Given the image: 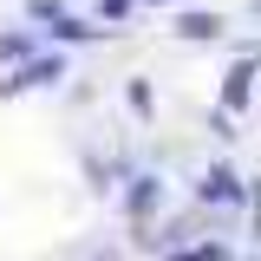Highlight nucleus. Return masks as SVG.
<instances>
[{
  "label": "nucleus",
  "mask_w": 261,
  "mask_h": 261,
  "mask_svg": "<svg viewBox=\"0 0 261 261\" xmlns=\"http://www.w3.org/2000/svg\"><path fill=\"white\" fill-rule=\"evenodd\" d=\"M53 79H65V59L53 53V59H27L13 79H0V92L13 98V92H33V85H53Z\"/></svg>",
  "instance_id": "nucleus-1"
},
{
  "label": "nucleus",
  "mask_w": 261,
  "mask_h": 261,
  "mask_svg": "<svg viewBox=\"0 0 261 261\" xmlns=\"http://www.w3.org/2000/svg\"><path fill=\"white\" fill-rule=\"evenodd\" d=\"M176 33H183V39H216V33H222V20H216V13H183V20H176Z\"/></svg>",
  "instance_id": "nucleus-2"
},
{
  "label": "nucleus",
  "mask_w": 261,
  "mask_h": 261,
  "mask_svg": "<svg viewBox=\"0 0 261 261\" xmlns=\"http://www.w3.org/2000/svg\"><path fill=\"white\" fill-rule=\"evenodd\" d=\"M163 196V183L157 176H137V190H130V216H137V222H144V216H150V202H157Z\"/></svg>",
  "instance_id": "nucleus-3"
},
{
  "label": "nucleus",
  "mask_w": 261,
  "mask_h": 261,
  "mask_svg": "<svg viewBox=\"0 0 261 261\" xmlns=\"http://www.w3.org/2000/svg\"><path fill=\"white\" fill-rule=\"evenodd\" d=\"M202 202H235V176L228 170H209L202 176Z\"/></svg>",
  "instance_id": "nucleus-4"
},
{
  "label": "nucleus",
  "mask_w": 261,
  "mask_h": 261,
  "mask_svg": "<svg viewBox=\"0 0 261 261\" xmlns=\"http://www.w3.org/2000/svg\"><path fill=\"white\" fill-rule=\"evenodd\" d=\"M248 79H255V65H235L222 85V105H248Z\"/></svg>",
  "instance_id": "nucleus-5"
},
{
  "label": "nucleus",
  "mask_w": 261,
  "mask_h": 261,
  "mask_svg": "<svg viewBox=\"0 0 261 261\" xmlns=\"http://www.w3.org/2000/svg\"><path fill=\"white\" fill-rule=\"evenodd\" d=\"M53 33H59V39H92V27H85V20H53Z\"/></svg>",
  "instance_id": "nucleus-6"
},
{
  "label": "nucleus",
  "mask_w": 261,
  "mask_h": 261,
  "mask_svg": "<svg viewBox=\"0 0 261 261\" xmlns=\"http://www.w3.org/2000/svg\"><path fill=\"white\" fill-rule=\"evenodd\" d=\"M170 261H228L222 248H190V255H170Z\"/></svg>",
  "instance_id": "nucleus-7"
},
{
  "label": "nucleus",
  "mask_w": 261,
  "mask_h": 261,
  "mask_svg": "<svg viewBox=\"0 0 261 261\" xmlns=\"http://www.w3.org/2000/svg\"><path fill=\"white\" fill-rule=\"evenodd\" d=\"M20 53H27V39H20V33H7V39H0V59H20Z\"/></svg>",
  "instance_id": "nucleus-8"
},
{
  "label": "nucleus",
  "mask_w": 261,
  "mask_h": 261,
  "mask_svg": "<svg viewBox=\"0 0 261 261\" xmlns=\"http://www.w3.org/2000/svg\"><path fill=\"white\" fill-rule=\"evenodd\" d=\"M130 13V0H105V20H124Z\"/></svg>",
  "instance_id": "nucleus-9"
}]
</instances>
